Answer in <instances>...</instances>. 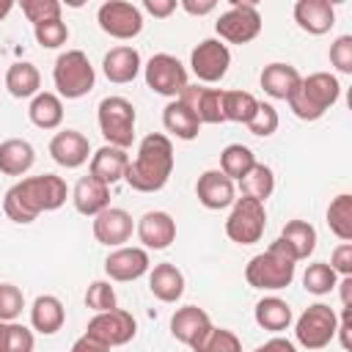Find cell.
Instances as JSON below:
<instances>
[{
    "label": "cell",
    "instance_id": "41",
    "mask_svg": "<svg viewBox=\"0 0 352 352\" xmlns=\"http://www.w3.org/2000/svg\"><path fill=\"white\" fill-rule=\"evenodd\" d=\"M22 14L28 16V22L41 25V22H52L60 19V3L58 0H22Z\"/></svg>",
    "mask_w": 352,
    "mask_h": 352
},
{
    "label": "cell",
    "instance_id": "38",
    "mask_svg": "<svg viewBox=\"0 0 352 352\" xmlns=\"http://www.w3.org/2000/svg\"><path fill=\"white\" fill-rule=\"evenodd\" d=\"M192 352H242V341L231 330L209 324V330L192 344Z\"/></svg>",
    "mask_w": 352,
    "mask_h": 352
},
{
    "label": "cell",
    "instance_id": "35",
    "mask_svg": "<svg viewBox=\"0 0 352 352\" xmlns=\"http://www.w3.org/2000/svg\"><path fill=\"white\" fill-rule=\"evenodd\" d=\"M253 165H256V154L242 143H231L220 151V173H226L231 182L234 179L239 182Z\"/></svg>",
    "mask_w": 352,
    "mask_h": 352
},
{
    "label": "cell",
    "instance_id": "9",
    "mask_svg": "<svg viewBox=\"0 0 352 352\" xmlns=\"http://www.w3.org/2000/svg\"><path fill=\"white\" fill-rule=\"evenodd\" d=\"M214 30L228 44H248L261 33V14L253 3L231 0V8L214 22Z\"/></svg>",
    "mask_w": 352,
    "mask_h": 352
},
{
    "label": "cell",
    "instance_id": "51",
    "mask_svg": "<svg viewBox=\"0 0 352 352\" xmlns=\"http://www.w3.org/2000/svg\"><path fill=\"white\" fill-rule=\"evenodd\" d=\"M256 352H297V346H294L289 338H280V336H275V338H270L267 344H261Z\"/></svg>",
    "mask_w": 352,
    "mask_h": 352
},
{
    "label": "cell",
    "instance_id": "12",
    "mask_svg": "<svg viewBox=\"0 0 352 352\" xmlns=\"http://www.w3.org/2000/svg\"><path fill=\"white\" fill-rule=\"evenodd\" d=\"M96 22H99V28L107 36L121 38V41L135 38L143 30V14H140V8L132 6V3H124V0H107V3H102L99 11H96Z\"/></svg>",
    "mask_w": 352,
    "mask_h": 352
},
{
    "label": "cell",
    "instance_id": "50",
    "mask_svg": "<svg viewBox=\"0 0 352 352\" xmlns=\"http://www.w3.org/2000/svg\"><path fill=\"white\" fill-rule=\"evenodd\" d=\"M214 0H182V8L187 11V14H192V16H204V14H209V11H214Z\"/></svg>",
    "mask_w": 352,
    "mask_h": 352
},
{
    "label": "cell",
    "instance_id": "39",
    "mask_svg": "<svg viewBox=\"0 0 352 352\" xmlns=\"http://www.w3.org/2000/svg\"><path fill=\"white\" fill-rule=\"evenodd\" d=\"M336 283H338V275H336L333 267L324 264V261H314V264H308V270H305V275H302V286H305V292L319 294V297L327 294V292H333Z\"/></svg>",
    "mask_w": 352,
    "mask_h": 352
},
{
    "label": "cell",
    "instance_id": "15",
    "mask_svg": "<svg viewBox=\"0 0 352 352\" xmlns=\"http://www.w3.org/2000/svg\"><path fill=\"white\" fill-rule=\"evenodd\" d=\"M151 261H148V253L143 248H116L107 258H104V272L110 280H138L148 272Z\"/></svg>",
    "mask_w": 352,
    "mask_h": 352
},
{
    "label": "cell",
    "instance_id": "45",
    "mask_svg": "<svg viewBox=\"0 0 352 352\" xmlns=\"http://www.w3.org/2000/svg\"><path fill=\"white\" fill-rule=\"evenodd\" d=\"M33 333L25 324L8 322L6 324V349L3 352H33Z\"/></svg>",
    "mask_w": 352,
    "mask_h": 352
},
{
    "label": "cell",
    "instance_id": "1",
    "mask_svg": "<svg viewBox=\"0 0 352 352\" xmlns=\"http://www.w3.org/2000/svg\"><path fill=\"white\" fill-rule=\"evenodd\" d=\"M66 182L55 173H41V176H28L16 182L3 201V212L14 223H33L41 212H55L66 204Z\"/></svg>",
    "mask_w": 352,
    "mask_h": 352
},
{
    "label": "cell",
    "instance_id": "37",
    "mask_svg": "<svg viewBox=\"0 0 352 352\" xmlns=\"http://www.w3.org/2000/svg\"><path fill=\"white\" fill-rule=\"evenodd\" d=\"M258 107V99L248 91H223V118L248 124Z\"/></svg>",
    "mask_w": 352,
    "mask_h": 352
},
{
    "label": "cell",
    "instance_id": "2",
    "mask_svg": "<svg viewBox=\"0 0 352 352\" xmlns=\"http://www.w3.org/2000/svg\"><path fill=\"white\" fill-rule=\"evenodd\" d=\"M173 170V143L162 132H151L140 140L138 157L126 165V184L138 192H157L168 184Z\"/></svg>",
    "mask_w": 352,
    "mask_h": 352
},
{
    "label": "cell",
    "instance_id": "17",
    "mask_svg": "<svg viewBox=\"0 0 352 352\" xmlns=\"http://www.w3.org/2000/svg\"><path fill=\"white\" fill-rule=\"evenodd\" d=\"M201 124H223V91L220 88H201V85H187L179 96Z\"/></svg>",
    "mask_w": 352,
    "mask_h": 352
},
{
    "label": "cell",
    "instance_id": "49",
    "mask_svg": "<svg viewBox=\"0 0 352 352\" xmlns=\"http://www.w3.org/2000/svg\"><path fill=\"white\" fill-rule=\"evenodd\" d=\"M143 8H146L151 16L165 19V16H170V14L176 11V0H143Z\"/></svg>",
    "mask_w": 352,
    "mask_h": 352
},
{
    "label": "cell",
    "instance_id": "54",
    "mask_svg": "<svg viewBox=\"0 0 352 352\" xmlns=\"http://www.w3.org/2000/svg\"><path fill=\"white\" fill-rule=\"evenodd\" d=\"M11 8H14V3H11V0H0V19H6Z\"/></svg>",
    "mask_w": 352,
    "mask_h": 352
},
{
    "label": "cell",
    "instance_id": "8",
    "mask_svg": "<svg viewBox=\"0 0 352 352\" xmlns=\"http://www.w3.org/2000/svg\"><path fill=\"white\" fill-rule=\"evenodd\" d=\"M267 228V212H264V204L261 201H253V198H236L234 201V209L226 220V236L236 245H253L261 239Z\"/></svg>",
    "mask_w": 352,
    "mask_h": 352
},
{
    "label": "cell",
    "instance_id": "23",
    "mask_svg": "<svg viewBox=\"0 0 352 352\" xmlns=\"http://www.w3.org/2000/svg\"><path fill=\"white\" fill-rule=\"evenodd\" d=\"M102 72L116 85L132 82L140 72V52L135 47H113L102 60Z\"/></svg>",
    "mask_w": 352,
    "mask_h": 352
},
{
    "label": "cell",
    "instance_id": "4",
    "mask_svg": "<svg viewBox=\"0 0 352 352\" xmlns=\"http://www.w3.org/2000/svg\"><path fill=\"white\" fill-rule=\"evenodd\" d=\"M338 96H341L338 80L330 72H314L300 82V88L286 102H289V107H292V113L297 118L316 121L338 102Z\"/></svg>",
    "mask_w": 352,
    "mask_h": 352
},
{
    "label": "cell",
    "instance_id": "16",
    "mask_svg": "<svg viewBox=\"0 0 352 352\" xmlns=\"http://www.w3.org/2000/svg\"><path fill=\"white\" fill-rule=\"evenodd\" d=\"M50 154L60 168H80L88 162L91 143L77 129H63L50 140Z\"/></svg>",
    "mask_w": 352,
    "mask_h": 352
},
{
    "label": "cell",
    "instance_id": "36",
    "mask_svg": "<svg viewBox=\"0 0 352 352\" xmlns=\"http://www.w3.org/2000/svg\"><path fill=\"white\" fill-rule=\"evenodd\" d=\"M327 226H330V231L341 242L352 239V195L349 192H341V195H336L330 201V206H327Z\"/></svg>",
    "mask_w": 352,
    "mask_h": 352
},
{
    "label": "cell",
    "instance_id": "46",
    "mask_svg": "<svg viewBox=\"0 0 352 352\" xmlns=\"http://www.w3.org/2000/svg\"><path fill=\"white\" fill-rule=\"evenodd\" d=\"M330 63L341 74H352V36H338L330 44Z\"/></svg>",
    "mask_w": 352,
    "mask_h": 352
},
{
    "label": "cell",
    "instance_id": "48",
    "mask_svg": "<svg viewBox=\"0 0 352 352\" xmlns=\"http://www.w3.org/2000/svg\"><path fill=\"white\" fill-rule=\"evenodd\" d=\"M336 336H338L344 349H352V308H344V314L336 324Z\"/></svg>",
    "mask_w": 352,
    "mask_h": 352
},
{
    "label": "cell",
    "instance_id": "40",
    "mask_svg": "<svg viewBox=\"0 0 352 352\" xmlns=\"http://www.w3.org/2000/svg\"><path fill=\"white\" fill-rule=\"evenodd\" d=\"M25 308V294L14 283H0V322H16Z\"/></svg>",
    "mask_w": 352,
    "mask_h": 352
},
{
    "label": "cell",
    "instance_id": "3",
    "mask_svg": "<svg viewBox=\"0 0 352 352\" xmlns=\"http://www.w3.org/2000/svg\"><path fill=\"white\" fill-rule=\"evenodd\" d=\"M294 267H297V258L292 256V250L280 239H275L264 253H258L248 261L245 280L253 289L278 292V289H286L294 280Z\"/></svg>",
    "mask_w": 352,
    "mask_h": 352
},
{
    "label": "cell",
    "instance_id": "20",
    "mask_svg": "<svg viewBox=\"0 0 352 352\" xmlns=\"http://www.w3.org/2000/svg\"><path fill=\"white\" fill-rule=\"evenodd\" d=\"M138 236L151 250H165L176 239V220L168 212H146L138 220Z\"/></svg>",
    "mask_w": 352,
    "mask_h": 352
},
{
    "label": "cell",
    "instance_id": "5",
    "mask_svg": "<svg viewBox=\"0 0 352 352\" xmlns=\"http://www.w3.org/2000/svg\"><path fill=\"white\" fill-rule=\"evenodd\" d=\"M52 80H55V88H58L60 96L80 99L94 88L96 74H94V66H91L88 55L82 50H66L55 60Z\"/></svg>",
    "mask_w": 352,
    "mask_h": 352
},
{
    "label": "cell",
    "instance_id": "11",
    "mask_svg": "<svg viewBox=\"0 0 352 352\" xmlns=\"http://www.w3.org/2000/svg\"><path fill=\"white\" fill-rule=\"evenodd\" d=\"M138 333V322L129 311H121V308H113V311H102L96 314L88 327H85V336L99 341L102 346H124L135 338Z\"/></svg>",
    "mask_w": 352,
    "mask_h": 352
},
{
    "label": "cell",
    "instance_id": "28",
    "mask_svg": "<svg viewBox=\"0 0 352 352\" xmlns=\"http://www.w3.org/2000/svg\"><path fill=\"white\" fill-rule=\"evenodd\" d=\"M33 162H36V151L28 140L8 138L0 143V170L6 176H22L33 168Z\"/></svg>",
    "mask_w": 352,
    "mask_h": 352
},
{
    "label": "cell",
    "instance_id": "43",
    "mask_svg": "<svg viewBox=\"0 0 352 352\" xmlns=\"http://www.w3.org/2000/svg\"><path fill=\"white\" fill-rule=\"evenodd\" d=\"M33 33H36V41H38L44 50H55V47L66 44V38H69V28H66L63 19L41 22V25L33 28Z\"/></svg>",
    "mask_w": 352,
    "mask_h": 352
},
{
    "label": "cell",
    "instance_id": "24",
    "mask_svg": "<svg viewBox=\"0 0 352 352\" xmlns=\"http://www.w3.org/2000/svg\"><path fill=\"white\" fill-rule=\"evenodd\" d=\"M72 201H74V209L85 217H96L102 209L110 206V187L96 182L94 176H82L77 184H74V192H72Z\"/></svg>",
    "mask_w": 352,
    "mask_h": 352
},
{
    "label": "cell",
    "instance_id": "44",
    "mask_svg": "<svg viewBox=\"0 0 352 352\" xmlns=\"http://www.w3.org/2000/svg\"><path fill=\"white\" fill-rule=\"evenodd\" d=\"M85 305L96 314L102 311H113L116 308V289L107 280H94L85 292Z\"/></svg>",
    "mask_w": 352,
    "mask_h": 352
},
{
    "label": "cell",
    "instance_id": "29",
    "mask_svg": "<svg viewBox=\"0 0 352 352\" xmlns=\"http://www.w3.org/2000/svg\"><path fill=\"white\" fill-rule=\"evenodd\" d=\"M162 124H165V129H168L170 135H176L179 140H192V138H198V132H201L198 116H195L182 99H173V102L165 104V110H162Z\"/></svg>",
    "mask_w": 352,
    "mask_h": 352
},
{
    "label": "cell",
    "instance_id": "21",
    "mask_svg": "<svg viewBox=\"0 0 352 352\" xmlns=\"http://www.w3.org/2000/svg\"><path fill=\"white\" fill-rule=\"evenodd\" d=\"M126 165H129V157H126L124 148L102 146V148H96L94 157H91V173H88V176H94L96 182H102V184L110 187V184H116V182L124 179Z\"/></svg>",
    "mask_w": 352,
    "mask_h": 352
},
{
    "label": "cell",
    "instance_id": "18",
    "mask_svg": "<svg viewBox=\"0 0 352 352\" xmlns=\"http://www.w3.org/2000/svg\"><path fill=\"white\" fill-rule=\"evenodd\" d=\"M294 22L305 33L322 36L336 25V8L330 0H297L294 3Z\"/></svg>",
    "mask_w": 352,
    "mask_h": 352
},
{
    "label": "cell",
    "instance_id": "25",
    "mask_svg": "<svg viewBox=\"0 0 352 352\" xmlns=\"http://www.w3.org/2000/svg\"><path fill=\"white\" fill-rule=\"evenodd\" d=\"M148 289L157 300L162 302H176L182 294H184V275L176 264L170 261H162V264H154V270L148 272Z\"/></svg>",
    "mask_w": 352,
    "mask_h": 352
},
{
    "label": "cell",
    "instance_id": "6",
    "mask_svg": "<svg viewBox=\"0 0 352 352\" xmlns=\"http://www.w3.org/2000/svg\"><path fill=\"white\" fill-rule=\"evenodd\" d=\"M99 113V129L107 140V146L129 148L135 140V107L124 96H104L96 107Z\"/></svg>",
    "mask_w": 352,
    "mask_h": 352
},
{
    "label": "cell",
    "instance_id": "26",
    "mask_svg": "<svg viewBox=\"0 0 352 352\" xmlns=\"http://www.w3.org/2000/svg\"><path fill=\"white\" fill-rule=\"evenodd\" d=\"M300 82H302L300 72L289 63H270L261 72V88L272 99H289L300 88Z\"/></svg>",
    "mask_w": 352,
    "mask_h": 352
},
{
    "label": "cell",
    "instance_id": "10",
    "mask_svg": "<svg viewBox=\"0 0 352 352\" xmlns=\"http://www.w3.org/2000/svg\"><path fill=\"white\" fill-rule=\"evenodd\" d=\"M143 74H146V85L154 94L170 96V99H179L182 91L190 85L187 82V69L182 66V60L168 55V52L151 55V60L143 66Z\"/></svg>",
    "mask_w": 352,
    "mask_h": 352
},
{
    "label": "cell",
    "instance_id": "55",
    "mask_svg": "<svg viewBox=\"0 0 352 352\" xmlns=\"http://www.w3.org/2000/svg\"><path fill=\"white\" fill-rule=\"evenodd\" d=\"M6 349V322H0V352Z\"/></svg>",
    "mask_w": 352,
    "mask_h": 352
},
{
    "label": "cell",
    "instance_id": "33",
    "mask_svg": "<svg viewBox=\"0 0 352 352\" xmlns=\"http://www.w3.org/2000/svg\"><path fill=\"white\" fill-rule=\"evenodd\" d=\"M256 324L270 330V333H280L292 324V308L286 300L280 297H264L256 302Z\"/></svg>",
    "mask_w": 352,
    "mask_h": 352
},
{
    "label": "cell",
    "instance_id": "13",
    "mask_svg": "<svg viewBox=\"0 0 352 352\" xmlns=\"http://www.w3.org/2000/svg\"><path fill=\"white\" fill-rule=\"evenodd\" d=\"M190 66L192 74L204 82H217L226 77L231 66V52L220 38H204L192 52H190Z\"/></svg>",
    "mask_w": 352,
    "mask_h": 352
},
{
    "label": "cell",
    "instance_id": "27",
    "mask_svg": "<svg viewBox=\"0 0 352 352\" xmlns=\"http://www.w3.org/2000/svg\"><path fill=\"white\" fill-rule=\"evenodd\" d=\"M63 319H66V311H63V302L55 297V294H38L33 300V308H30V324L33 330H38L41 336H52L63 327Z\"/></svg>",
    "mask_w": 352,
    "mask_h": 352
},
{
    "label": "cell",
    "instance_id": "19",
    "mask_svg": "<svg viewBox=\"0 0 352 352\" xmlns=\"http://www.w3.org/2000/svg\"><path fill=\"white\" fill-rule=\"evenodd\" d=\"M195 195L206 209H226L236 201L234 198V182L220 170H204L198 176Z\"/></svg>",
    "mask_w": 352,
    "mask_h": 352
},
{
    "label": "cell",
    "instance_id": "22",
    "mask_svg": "<svg viewBox=\"0 0 352 352\" xmlns=\"http://www.w3.org/2000/svg\"><path fill=\"white\" fill-rule=\"evenodd\" d=\"M209 324H212L209 322V314L204 308H198V305H184V308H179L170 316V333H173V338L182 341V344H187V346H192L209 330Z\"/></svg>",
    "mask_w": 352,
    "mask_h": 352
},
{
    "label": "cell",
    "instance_id": "47",
    "mask_svg": "<svg viewBox=\"0 0 352 352\" xmlns=\"http://www.w3.org/2000/svg\"><path fill=\"white\" fill-rule=\"evenodd\" d=\"M330 267H333L336 275H344V278L352 275V242H341V245L333 250Z\"/></svg>",
    "mask_w": 352,
    "mask_h": 352
},
{
    "label": "cell",
    "instance_id": "34",
    "mask_svg": "<svg viewBox=\"0 0 352 352\" xmlns=\"http://www.w3.org/2000/svg\"><path fill=\"white\" fill-rule=\"evenodd\" d=\"M239 187H242V195L245 198H253V201H267L275 190V173L270 165L264 162H256L242 179H239Z\"/></svg>",
    "mask_w": 352,
    "mask_h": 352
},
{
    "label": "cell",
    "instance_id": "32",
    "mask_svg": "<svg viewBox=\"0 0 352 352\" xmlns=\"http://www.w3.org/2000/svg\"><path fill=\"white\" fill-rule=\"evenodd\" d=\"M278 239L292 250V256H294L297 261L308 258V256L314 253V248H316V231H314V226L305 223V220H289V223L283 226V231H280Z\"/></svg>",
    "mask_w": 352,
    "mask_h": 352
},
{
    "label": "cell",
    "instance_id": "30",
    "mask_svg": "<svg viewBox=\"0 0 352 352\" xmlns=\"http://www.w3.org/2000/svg\"><path fill=\"white\" fill-rule=\"evenodd\" d=\"M28 116L38 129H58L63 121V102H60V96H55L50 91H38L30 99Z\"/></svg>",
    "mask_w": 352,
    "mask_h": 352
},
{
    "label": "cell",
    "instance_id": "52",
    "mask_svg": "<svg viewBox=\"0 0 352 352\" xmlns=\"http://www.w3.org/2000/svg\"><path fill=\"white\" fill-rule=\"evenodd\" d=\"M72 352H107V346H102L99 341L82 336V338H77V341L72 344Z\"/></svg>",
    "mask_w": 352,
    "mask_h": 352
},
{
    "label": "cell",
    "instance_id": "42",
    "mask_svg": "<svg viewBox=\"0 0 352 352\" xmlns=\"http://www.w3.org/2000/svg\"><path fill=\"white\" fill-rule=\"evenodd\" d=\"M278 124H280L278 110H275L272 104H267V102H258V107H256L253 118H250L245 126H248L253 135H258V138H270V135L278 129Z\"/></svg>",
    "mask_w": 352,
    "mask_h": 352
},
{
    "label": "cell",
    "instance_id": "53",
    "mask_svg": "<svg viewBox=\"0 0 352 352\" xmlns=\"http://www.w3.org/2000/svg\"><path fill=\"white\" fill-rule=\"evenodd\" d=\"M341 302H344V308H352V275H346V278H341Z\"/></svg>",
    "mask_w": 352,
    "mask_h": 352
},
{
    "label": "cell",
    "instance_id": "14",
    "mask_svg": "<svg viewBox=\"0 0 352 352\" xmlns=\"http://www.w3.org/2000/svg\"><path fill=\"white\" fill-rule=\"evenodd\" d=\"M132 214L118 206H107L94 217V236L107 248H124L132 236Z\"/></svg>",
    "mask_w": 352,
    "mask_h": 352
},
{
    "label": "cell",
    "instance_id": "31",
    "mask_svg": "<svg viewBox=\"0 0 352 352\" xmlns=\"http://www.w3.org/2000/svg\"><path fill=\"white\" fill-rule=\"evenodd\" d=\"M6 88L11 96L16 99H28V96H36L38 88H41V74L33 63L28 60H19V63H11L8 72H6Z\"/></svg>",
    "mask_w": 352,
    "mask_h": 352
},
{
    "label": "cell",
    "instance_id": "7",
    "mask_svg": "<svg viewBox=\"0 0 352 352\" xmlns=\"http://www.w3.org/2000/svg\"><path fill=\"white\" fill-rule=\"evenodd\" d=\"M336 324H338L336 311L324 302H314L300 314V319L294 324L297 344L305 346V349H314V352L324 349L336 338Z\"/></svg>",
    "mask_w": 352,
    "mask_h": 352
}]
</instances>
